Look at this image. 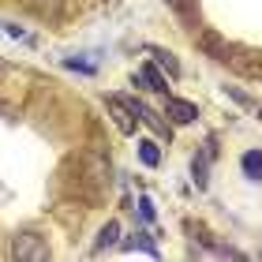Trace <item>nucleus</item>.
Wrapping results in <instances>:
<instances>
[{
	"label": "nucleus",
	"mask_w": 262,
	"mask_h": 262,
	"mask_svg": "<svg viewBox=\"0 0 262 262\" xmlns=\"http://www.w3.org/2000/svg\"><path fill=\"white\" fill-rule=\"evenodd\" d=\"M139 206H142V217L150 221V217H154V210H150V199H139Z\"/></svg>",
	"instance_id": "nucleus-12"
},
{
	"label": "nucleus",
	"mask_w": 262,
	"mask_h": 262,
	"mask_svg": "<svg viewBox=\"0 0 262 262\" xmlns=\"http://www.w3.org/2000/svg\"><path fill=\"white\" fill-rule=\"evenodd\" d=\"M165 116H172V124H191L199 109L191 101H184V98H169V105H165Z\"/></svg>",
	"instance_id": "nucleus-3"
},
{
	"label": "nucleus",
	"mask_w": 262,
	"mask_h": 262,
	"mask_svg": "<svg viewBox=\"0 0 262 262\" xmlns=\"http://www.w3.org/2000/svg\"><path fill=\"white\" fill-rule=\"evenodd\" d=\"M116 236H120V225H116V221H109V225L101 229V236H98V251L113 247V244H116Z\"/></svg>",
	"instance_id": "nucleus-10"
},
{
	"label": "nucleus",
	"mask_w": 262,
	"mask_h": 262,
	"mask_svg": "<svg viewBox=\"0 0 262 262\" xmlns=\"http://www.w3.org/2000/svg\"><path fill=\"white\" fill-rule=\"evenodd\" d=\"M229 64L244 75H262V53H240V56L229 53Z\"/></svg>",
	"instance_id": "nucleus-6"
},
{
	"label": "nucleus",
	"mask_w": 262,
	"mask_h": 262,
	"mask_svg": "<svg viewBox=\"0 0 262 262\" xmlns=\"http://www.w3.org/2000/svg\"><path fill=\"white\" fill-rule=\"evenodd\" d=\"M240 165H244V172H247V176H255V180H262V154H258V150H247Z\"/></svg>",
	"instance_id": "nucleus-9"
},
{
	"label": "nucleus",
	"mask_w": 262,
	"mask_h": 262,
	"mask_svg": "<svg viewBox=\"0 0 262 262\" xmlns=\"http://www.w3.org/2000/svg\"><path fill=\"white\" fill-rule=\"evenodd\" d=\"M135 79H142V82H146V90H154V94H169V82H165V75H161L154 64H146Z\"/></svg>",
	"instance_id": "nucleus-7"
},
{
	"label": "nucleus",
	"mask_w": 262,
	"mask_h": 262,
	"mask_svg": "<svg viewBox=\"0 0 262 262\" xmlns=\"http://www.w3.org/2000/svg\"><path fill=\"white\" fill-rule=\"evenodd\" d=\"M139 161L146 165V169H158V165H161V150H158V142H154V139H142L139 142Z\"/></svg>",
	"instance_id": "nucleus-8"
},
{
	"label": "nucleus",
	"mask_w": 262,
	"mask_h": 262,
	"mask_svg": "<svg viewBox=\"0 0 262 262\" xmlns=\"http://www.w3.org/2000/svg\"><path fill=\"white\" fill-rule=\"evenodd\" d=\"M172 15H180L184 27H199V0H165Z\"/></svg>",
	"instance_id": "nucleus-4"
},
{
	"label": "nucleus",
	"mask_w": 262,
	"mask_h": 262,
	"mask_svg": "<svg viewBox=\"0 0 262 262\" xmlns=\"http://www.w3.org/2000/svg\"><path fill=\"white\" fill-rule=\"evenodd\" d=\"M154 56H158V64H161L165 71H169L172 79L180 75V64H176V56H172V53H161V49H154Z\"/></svg>",
	"instance_id": "nucleus-11"
},
{
	"label": "nucleus",
	"mask_w": 262,
	"mask_h": 262,
	"mask_svg": "<svg viewBox=\"0 0 262 262\" xmlns=\"http://www.w3.org/2000/svg\"><path fill=\"white\" fill-rule=\"evenodd\" d=\"M127 105H131V113H135V116H139V120L146 124V127H154L158 135H169V124H165L161 116L150 109V105H142V101H127Z\"/></svg>",
	"instance_id": "nucleus-5"
},
{
	"label": "nucleus",
	"mask_w": 262,
	"mask_h": 262,
	"mask_svg": "<svg viewBox=\"0 0 262 262\" xmlns=\"http://www.w3.org/2000/svg\"><path fill=\"white\" fill-rule=\"evenodd\" d=\"M8 255L19 258V262H45L53 251H49V244H45V236H38V232H15L11 244H8Z\"/></svg>",
	"instance_id": "nucleus-1"
},
{
	"label": "nucleus",
	"mask_w": 262,
	"mask_h": 262,
	"mask_svg": "<svg viewBox=\"0 0 262 262\" xmlns=\"http://www.w3.org/2000/svg\"><path fill=\"white\" fill-rule=\"evenodd\" d=\"M109 113H113L116 127H120V135H135V113H131L127 98H120V94H113V98H109Z\"/></svg>",
	"instance_id": "nucleus-2"
}]
</instances>
